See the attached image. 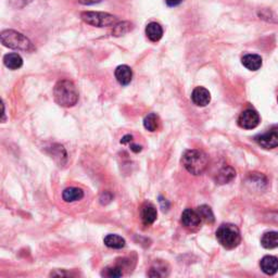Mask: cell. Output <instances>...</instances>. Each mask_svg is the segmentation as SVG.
Masks as SVG:
<instances>
[{"label":"cell","mask_w":278,"mask_h":278,"mask_svg":"<svg viewBox=\"0 0 278 278\" xmlns=\"http://www.w3.org/2000/svg\"><path fill=\"white\" fill-rule=\"evenodd\" d=\"M0 42L4 47L10 48V49L26 52H33L35 50L32 42L25 35L13 30L3 31L0 35Z\"/></svg>","instance_id":"3"},{"label":"cell","mask_w":278,"mask_h":278,"mask_svg":"<svg viewBox=\"0 0 278 278\" xmlns=\"http://www.w3.org/2000/svg\"><path fill=\"white\" fill-rule=\"evenodd\" d=\"M182 163L190 174L201 175L209 165L208 155L201 150H187L185 151L182 158Z\"/></svg>","instance_id":"2"},{"label":"cell","mask_w":278,"mask_h":278,"mask_svg":"<svg viewBox=\"0 0 278 278\" xmlns=\"http://www.w3.org/2000/svg\"><path fill=\"white\" fill-rule=\"evenodd\" d=\"M236 177V172L232 167H225L223 168L216 175V183L217 184H227Z\"/></svg>","instance_id":"17"},{"label":"cell","mask_w":278,"mask_h":278,"mask_svg":"<svg viewBox=\"0 0 278 278\" xmlns=\"http://www.w3.org/2000/svg\"><path fill=\"white\" fill-rule=\"evenodd\" d=\"M180 222H182L183 226L185 228H187L188 231L194 232L200 228L202 218L201 216H200V214L198 213L197 210L186 209L182 213V218H180Z\"/></svg>","instance_id":"6"},{"label":"cell","mask_w":278,"mask_h":278,"mask_svg":"<svg viewBox=\"0 0 278 278\" xmlns=\"http://www.w3.org/2000/svg\"><path fill=\"white\" fill-rule=\"evenodd\" d=\"M197 211L200 214V216H201L202 221H204L206 223L212 224V223H214V221H215V217H214L212 209L210 208L209 206H206V204H203V206H200L197 209Z\"/></svg>","instance_id":"22"},{"label":"cell","mask_w":278,"mask_h":278,"mask_svg":"<svg viewBox=\"0 0 278 278\" xmlns=\"http://www.w3.org/2000/svg\"><path fill=\"white\" fill-rule=\"evenodd\" d=\"M131 30V24L129 22H120L113 26V34L114 36L120 37L125 35L126 33H128Z\"/></svg>","instance_id":"23"},{"label":"cell","mask_w":278,"mask_h":278,"mask_svg":"<svg viewBox=\"0 0 278 278\" xmlns=\"http://www.w3.org/2000/svg\"><path fill=\"white\" fill-rule=\"evenodd\" d=\"M84 197V192L82 189L76 187H70L66 188L64 192H62V198L65 202H75L79 200L83 199Z\"/></svg>","instance_id":"16"},{"label":"cell","mask_w":278,"mask_h":278,"mask_svg":"<svg viewBox=\"0 0 278 278\" xmlns=\"http://www.w3.org/2000/svg\"><path fill=\"white\" fill-rule=\"evenodd\" d=\"M71 274L69 273H64V272H52L50 276H70Z\"/></svg>","instance_id":"29"},{"label":"cell","mask_w":278,"mask_h":278,"mask_svg":"<svg viewBox=\"0 0 278 278\" xmlns=\"http://www.w3.org/2000/svg\"><path fill=\"white\" fill-rule=\"evenodd\" d=\"M169 275V266L167 263L157 261L150 267L148 276L150 277H164Z\"/></svg>","instance_id":"18"},{"label":"cell","mask_w":278,"mask_h":278,"mask_svg":"<svg viewBox=\"0 0 278 278\" xmlns=\"http://www.w3.org/2000/svg\"><path fill=\"white\" fill-rule=\"evenodd\" d=\"M82 20L89 25L96 27H109L114 26L119 23L118 18L113 14L107 12H94V11H85L81 13Z\"/></svg>","instance_id":"5"},{"label":"cell","mask_w":278,"mask_h":278,"mask_svg":"<svg viewBox=\"0 0 278 278\" xmlns=\"http://www.w3.org/2000/svg\"><path fill=\"white\" fill-rule=\"evenodd\" d=\"M260 266L266 275H274L278 272V258L273 256H266L261 260Z\"/></svg>","instance_id":"12"},{"label":"cell","mask_w":278,"mask_h":278,"mask_svg":"<svg viewBox=\"0 0 278 278\" xmlns=\"http://www.w3.org/2000/svg\"><path fill=\"white\" fill-rule=\"evenodd\" d=\"M53 98L59 106L71 108L79 101V91L71 81L62 80L58 82L53 88Z\"/></svg>","instance_id":"1"},{"label":"cell","mask_w":278,"mask_h":278,"mask_svg":"<svg viewBox=\"0 0 278 278\" xmlns=\"http://www.w3.org/2000/svg\"><path fill=\"white\" fill-rule=\"evenodd\" d=\"M216 239L222 247L225 249H234L238 247L241 241L240 231L234 224H222L216 231Z\"/></svg>","instance_id":"4"},{"label":"cell","mask_w":278,"mask_h":278,"mask_svg":"<svg viewBox=\"0 0 278 278\" xmlns=\"http://www.w3.org/2000/svg\"><path fill=\"white\" fill-rule=\"evenodd\" d=\"M140 216H141V221H143L144 225L149 226L151 225V224H153L155 222V219H157V216H158L157 209H155V207L152 203L146 202L144 206L141 207Z\"/></svg>","instance_id":"9"},{"label":"cell","mask_w":278,"mask_h":278,"mask_svg":"<svg viewBox=\"0 0 278 278\" xmlns=\"http://www.w3.org/2000/svg\"><path fill=\"white\" fill-rule=\"evenodd\" d=\"M32 1L33 0H9V2H10L11 6L14 8H18V9L24 8L25 6H27L28 3H31Z\"/></svg>","instance_id":"25"},{"label":"cell","mask_w":278,"mask_h":278,"mask_svg":"<svg viewBox=\"0 0 278 278\" xmlns=\"http://www.w3.org/2000/svg\"><path fill=\"white\" fill-rule=\"evenodd\" d=\"M131 140H133V136H131V135H126V136H124L123 138H122L121 144L125 145V144H128V143H130Z\"/></svg>","instance_id":"28"},{"label":"cell","mask_w":278,"mask_h":278,"mask_svg":"<svg viewBox=\"0 0 278 278\" xmlns=\"http://www.w3.org/2000/svg\"><path fill=\"white\" fill-rule=\"evenodd\" d=\"M104 242L107 247L111 249H122L126 245L124 238H122L119 235H114V234L107 235L104 239Z\"/></svg>","instance_id":"20"},{"label":"cell","mask_w":278,"mask_h":278,"mask_svg":"<svg viewBox=\"0 0 278 278\" xmlns=\"http://www.w3.org/2000/svg\"><path fill=\"white\" fill-rule=\"evenodd\" d=\"M182 2L183 0H165V3H167L169 7H177Z\"/></svg>","instance_id":"26"},{"label":"cell","mask_w":278,"mask_h":278,"mask_svg":"<svg viewBox=\"0 0 278 278\" xmlns=\"http://www.w3.org/2000/svg\"><path fill=\"white\" fill-rule=\"evenodd\" d=\"M256 141L264 149H274L278 147V126H274L268 129L266 133L258 135Z\"/></svg>","instance_id":"8"},{"label":"cell","mask_w":278,"mask_h":278,"mask_svg":"<svg viewBox=\"0 0 278 278\" xmlns=\"http://www.w3.org/2000/svg\"><path fill=\"white\" fill-rule=\"evenodd\" d=\"M241 63L248 70L257 71L262 66V58L258 55H255V53H249V55L242 57Z\"/></svg>","instance_id":"13"},{"label":"cell","mask_w":278,"mask_h":278,"mask_svg":"<svg viewBox=\"0 0 278 278\" xmlns=\"http://www.w3.org/2000/svg\"><path fill=\"white\" fill-rule=\"evenodd\" d=\"M146 35L149 38V41L157 43L163 36V28L159 23L151 22L146 27Z\"/></svg>","instance_id":"14"},{"label":"cell","mask_w":278,"mask_h":278,"mask_svg":"<svg viewBox=\"0 0 278 278\" xmlns=\"http://www.w3.org/2000/svg\"><path fill=\"white\" fill-rule=\"evenodd\" d=\"M102 275L108 277H121L123 276V271H122L121 266H111L107 267L106 271L102 273Z\"/></svg>","instance_id":"24"},{"label":"cell","mask_w":278,"mask_h":278,"mask_svg":"<svg viewBox=\"0 0 278 278\" xmlns=\"http://www.w3.org/2000/svg\"><path fill=\"white\" fill-rule=\"evenodd\" d=\"M192 100L197 107H206L211 101V94L204 87H196L192 90Z\"/></svg>","instance_id":"10"},{"label":"cell","mask_w":278,"mask_h":278,"mask_svg":"<svg viewBox=\"0 0 278 278\" xmlns=\"http://www.w3.org/2000/svg\"><path fill=\"white\" fill-rule=\"evenodd\" d=\"M102 0H79V2L82 4H85V6H90V4L99 3Z\"/></svg>","instance_id":"27"},{"label":"cell","mask_w":278,"mask_h":278,"mask_svg":"<svg viewBox=\"0 0 278 278\" xmlns=\"http://www.w3.org/2000/svg\"><path fill=\"white\" fill-rule=\"evenodd\" d=\"M3 63L8 69L19 70L23 65V59L20 55L12 52L3 57Z\"/></svg>","instance_id":"15"},{"label":"cell","mask_w":278,"mask_h":278,"mask_svg":"<svg viewBox=\"0 0 278 278\" xmlns=\"http://www.w3.org/2000/svg\"><path fill=\"white\" fill-rule=\"evenodd\" d=\"M237 122L243 129H253L260 124V115L256 110L247 109L241 112Z\"/></svg>","instance_id":"7"},{"label":"cell","mask_w":278,"mask_h":278,"mask_svg":"<svg viewBox=\"0 0 278 278\" xmlns=\"http://www.w3.org/2000/svg\"><path fill=\"white\" fill-rule=\"evenodd\" d=\"M261 245L265 249L278 248V233L277 232L265 233L261 238Z\"/></svg>","instance_id":"19"},{"label":"cell","mask_w":278,"mask_h":278,"mask_svg":"<svg viewBox=\"0 0 278 278\" xmlns=\"http://www.w3.org/2000/svg\"><path fill=\"white\" fill-rule=\"evenodd\" d=\"M145 128L149 131H155L159 129L160 126V119L155 113H150L146 116L144 120Z\"/></svg>","instance_id":"21"},{"label":"cell","mask_w":278,"mask_h":278,"mask_svg":"<svg viewBox=\"0 0 278 278\" xmlns=\"http://www.w3.org/2000/svg\"><path fill=\"white\" fill-rule=\"evenodd\" d=\"M130 149H131V151H134V152H140V151H141V146L131 145Z\"/></svg>","instance_id":"30"},{"label":"cell","mask_w":278,"mask_h":278,"mask_svg":"<svg viewBox=\"0 0 278 278\" xmlns=\"http://www.w3.org/2000/svg\"><path fill=\"white\" fill-rule=\"evenodd\" d=\"M115 79L122 86H128L133 79V71L128 65H119L115 69Z\"/></svg>","instance_id":"11"}]
</instances>
